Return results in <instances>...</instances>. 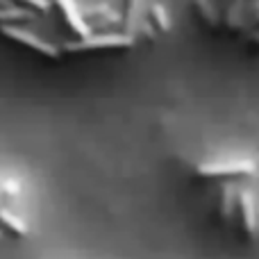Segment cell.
Here are the masks:
<instances>
[{
  "label": "cell",
  "mask_w": 259,
  "mask_h": 259,
  "mask_svg": "<svg viewBox=\"0 0 259 259\" xmlns=\"http://www.w3.org/2000/svg\"><path fill=\"white\" fill-rule=\"evenodd\" d=\"M137 44L134 36L125 32H103V34H89L87 39L64 41L57 46L62 55H77V53H94V50H125Z\"/></svg>",
  "instance_id": "obj_1"
},
{
  "label": "cell",
  "mask_w": 259,
  "mask_h": 259,
  "mask_svg": "<svg viewBox=\"0 0 259 259\" xmlns=\"http://www.w3.org/2000/svg\"><path fill=\"white\" fill-rule=\"evenodd\" d=\"M257 164L252 159H219L207 161V164L196 166V175L205 180H237V178H250L255 175Z\"/></svg>",
  "instance_id": "obj_2"
},
{
  "label": "cell",
  "mask_w": 259,
  "mask_h": 259,
  "mask_svg": "<svg viewBox=\"0 0 259 259\" xmlns=\"http://www.w3.org/2000/svg\"><path fill=\"white\" fill-rule=\"evenodd\" d=\"M0 34L12 39V41H16V44H21V46H25V48L34 50V53L44 55V57H48V59L62 57V53H59V48L55 44L41 39V36H36L34 32L25 30V27H21V25H0Z\"/></svg>",
  "instance_id": "obj_3"
},
{
  "label": "cell",
  "mask_w": 259,
  "mask_h": 259,
  "mask_svg": "<svg viewBox=\"0 0 259 259\" xmlns=\"http://www.w3.org/2000/svg\"><path fill=\"white\" fill-rule=\"evenodd\" d=\"M239 216V228L241 234L246 239H255L257 234V207H255V198L250 191L239 189L237 191V214Z\"/></svg>",
  "instance_id": "obj_4"
},
{
  "label": "cell",
  "mask_w": 259,
  "mask_h": 259,
  "mask_svg": "<svg viewBox=\"0 0 259 259\" xmlns=\"http://www.w3.org/2000/svg\"><path fill=\"white\" fill-rule=\"evenodd\" d=\"M55 5H57L59 12H62L64 23H66V25L71 27V30L80 36V39H87V36L91 34L89 25H87L84 18H82V9L77 7L75 0H55Z\"/></svg>",
  "instance_id": "obj_5"
},
{
  "label": "cell",
  "mask_w": 259,
  "mask_h": 259,
  "mask_svg": "<svg viewBox=\"0 0 259 259\" xmlns=\"http://www.w3.org/2000/svg\"><path fill=\"white\" fill-rule=\"evenodd\" d=\"M237 191L239 187L234 184H225L221 189V202H219V214H221V221L223 223H230L237 214Z\"/></svg>",
  "instance_id": "obj_6"
},
{
  "label": "cell",
  "mask_w": 259,
  "mask_h": 259,
  "mask_svg": "<svg viewBox=\"0 0 259 259\" xmlns=\"http://www.w3.org/2000/svg\"><path fill=\"white\" fill-rule=\"evenodd\" d=\"M0 230H3V232L14 234V237H25L27 234V223L18 214H14L9 207L0 205Z\"/></svg>",
  "instance_id": "obj_7"
},
{
  "label": "cell",
  "mask_w": 259,
  "mask_h": 259,
  "mask_svg": "<svg viewBox=\"0 0 259 259\" xmlns=\"http://www.w3.org/2000/svg\"><path fill=\"white\" fill-rule=\"evenodd\" d=\"M139 5H141V0H123V9L118 12L121 14V32H125L130 36L137 34ZM134 39H137V36H134Z\"/></svg>",
  "instance_id": "obj_8"
},
{
  "label": "cell",
  "mask_w": 259,
  "mask_h": 259,
  "mask_svg": "<svg viewBox=\"0 0 259 259\" xmlns=\"http://www.w3.org/2000/svg\"><path fill=\"white\" fill-rule=\"evenodd\" d=\"M36 14L27 7H16V5H7L0 7V25H18V23L34 21Z\"/></svg>",
  "instance_id": "obj_9"
},
{
  "label": "cell",
  "mask_w": 259,
  "mask_h": 259,
  "mask_svg": "<svg viewBox=\"0 0 259 259\" xmlns=\"http://www.w3.org/2000/svg\"><path fill=\"white\" fill-rule=\"evenodd\" d=\"M193 9L198 12V16L202 18V23H205L207 27L216 30V27L221 25V14L211 0H193Z\"/></svg>",
  "instance_id": "obj_10"
},
{
  "label": "cell",
  "mask_w": 259,
  "mask_h": 259,
  "mask_svg": "<svg viewBox=\"0 0 259 259\" xmlns=\"http://www.w3.org/2000/svg\"><path fill=\"white\" fill-rule=\"evenodd\" d=\"M148 21H150V25L155 27L159 34H166V32L170 30V18H168V14H166L164 5H159V3H152L150 7H148Z\"/></svg>",
  "instance_id": "obj_11"
},
{
  "label": "cell",
  "mask_w": 259,
  "mask_h": 259,
  "mask_svg": "<svg viewBox=\"0 0 259 259\" xmlns=\"http://www.w3.org/2000/svg\"><path fill=\"white\" fill-rule=\"evenodd\" d=\"M139 34H141L146 41H150V44L157 39V30L150 25V21H148V18H139V23H137V34H134V36H139Z\"/></svg>",
  "instance_id": "obj_12"
},
{
  "label": "cell",
  "mask_w": 259,
  "mask_h": 259,
  "mask_svg": "<svg viewBox=\"0 0 259 259\" xmlns=\"http://www.w3.org/2000/svg\"><path fill=\"white\" fill-rule=\"evenodd\" d=\"M241 44L248 46V48H259V23L252 27H248L246 34L241 36Z\"/></svg>",
  "instance_id": "obj_13"
},
{
  "label": "cell",
  "mask_w": 259,
  "mask_h": 259,
  "mask_svg": "<svg viewBox=\"0 0 259 259\" xmlns=\"http://www.w3.org/2000/svg\"><path fill=\"white\" fill-rule=\"evenodd\" d=\"M18 3H23L27 9H32V12H48L50 7H53V3L50 0H18Z\"/></svg>",
  "instance_id": "obj_14"
},
{
  "label": "cell",
  "mask_w": 259,
  "mask_h": 259,
  "mask_svg": "<svg viewBox=\"0 0 259 259\" xmlns=\"http://www.w3.org/2000/svg\"><path fill=\"white\" fill-rule=\"evenodd\" d=\"M246 9H248V14L252 16V23H255V18L259 14V0H246Z\"/></svg>",
  "instance_id": "obj_15"
},
{
  "label": "cell",
  "mask_w": 259,
  "mask_h": 259,
  "mask_svg": "<svg viewBox=\"0 0 259 259\" xmlns=\"http://www.w3.org/2000/svg\"><path fill=\"white\" fill-rule=\"evenodd\" d=\"M3 237H5V232H3V230H0V241H3Z\"/></svg>",
  "instance_id": "obj_16"
},
{
  "label": "cell",
  "mask_w": 259,
  "mask_h": 259,
  "mask_svg": "<svg viewBox=\"0 0 259 259\" xmlns=\"http://www.w3.org/2000/svg\"><path fill=\"white\" fill-rule=\"evenodd\" d=\"M223 3H225V0H223Z\"/></svg>",
  "instance_id": "obj_17"
}]
</instances>
